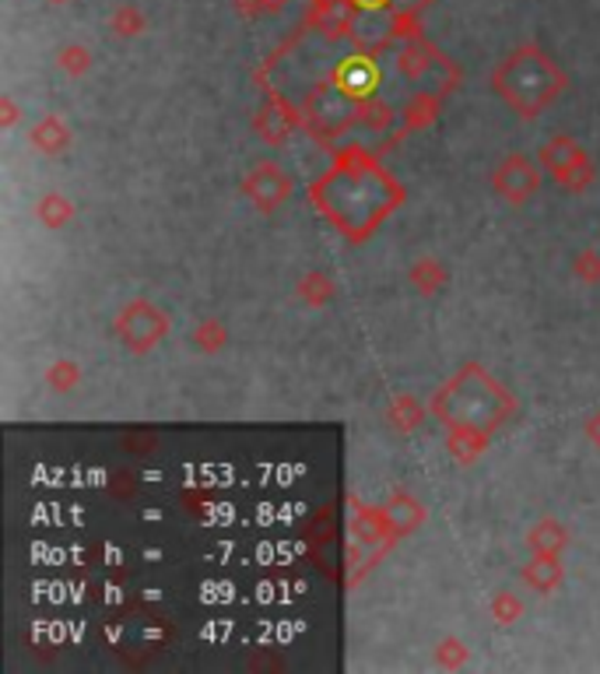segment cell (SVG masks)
I'll list each match as a JSON object with an SVG mask.
<instances>
[{"instance_id":"cell-32","label":"cell","mask_w":600,"mask_h":674,"mask_svg":"<svg viewBox=\"0 0 600 674\" xmlns=\"http://www.w3.org/2000/svg\"><path fill=\"white\" fill-rule=\"evenodd\" d=\"M50 4H67V0H50Z\"/></svg>"},{"instance_id":"cell-27","label":"cell","mask_w":600,"mask_h":674,"mask_svg":"<svg viewBox=\"0 0 600 674\" xmlns=\"http://www.w3.org/2000/svg\"><path fill=\"white\" fill-rule=\"evenodd\" d=\"M285 4H292V0H236V11L243 18H264V14H278Z\"/></svg>"},{"instance_id":"cell-10","label":"cell","mask_w":600,"mask_h":674,"mask_svg":"<svg viewBox=\"0 0 600 674\" xmlns=\"http://www.w3.org/2000/svg\"><path fill=\"white\" fill-rule=\"evenodd\" d=\"M383 516H386V527H390L394 542L404 534H411L425 524V506L418 503V499H411L408 492H397L390 499V506H383Z\"/></svg>"},{"instance_id":"cell-18","label":"cell","mask_w":600,"mask_h":674,"mask_svg":"<svg viewBox=\"0 0 600 674\" xmlns=\"http://www.w3.org/2000/svg\"><path fill=\"white\" fill-rule=\"evenodd\" d=\"M35 218L43 222L46 228H64L74 218V207L64 194H46L43 201L35 204Z\"/></svg>"},{"instance_id":"cell-20","label":"cell","mask_w":600,"mask_h":674,"mask_svg":"<svg viewBox=\"0 0 600 674\" xmlns=\"http://www.w3.org/2000/svg\"><path fill=\"white\" fill-rule=\"evenodd\" d=\"M56 67L71 74V78H82V74H88V67H92V53L82 43H67V46H61V53H56Z\"/></svg>"},{"instance_id":"cell-24","label":"cell","mask_w":600,"mask_h":674,"mask_svg":"<svg viewBox=\"0 0 600 674\" xmlns=\"http://www.w3.org/2000/svg\"><path fill=\"white\" fill-rule=\"evenodd\" d=\"M225 327L218 323V320H204L201 327H193V344H197V349H204V352H215V349H222L225 344Z\"/></svg>"},{"instance_id":"cell-6","label":"cell","mask_w":600,"mask_h":674,"mask_svg":"<svg viewBox=\"0 0 600 674\" xmlns=\"http://www.w3.org/2000/svg\"><path fill=\"white\" fill-rule=\"evenodd\" d=\"M169 327H172V323H169V313H165V310H159V306L148 302V299H133V302L124 306L120 313H116L113 334L120 338L130 352L144 355V352L159 349V344L165 341Z\"/></svg>"},{"instance_id":"cell-5","label":"cell","mask_w":600,"mask_h":674,"mask_svg":"<svg viewBox=\"0 0 600 674\" xmlns=\"http://www.w3.org/2000/svg\"><path fill=\"white\" fill-rule=\"evenodd\" d=\"M397 71L400 78L415 85L418 92H439L447 95L460 85V67L450 61L447 53H439L425 35L408 40L397 53Z\"/></svg>"},{"instance_id":"cell-26","label":"cell","mask_w":600,"mask_h":674,"mask_svg":"<svg viewBox=\"0 0 600 674\" xmlns=\"http://www.w3.org/2000/svg\"><path fill=\"white\" fill-rule=\"evenodd\" d=\"M519 614H524V605H519L513 593H499L495 601H492V619H495L499 625H510V622H516Z\"/></svg>"},{"instance_id":"cell-28","label":"cell","mask_w":600,"mask_h":674,"mask_svg":"<svg viewBox=\"0 0 600 674\" xmlns=\"http://www.w3.org/2000/svg\"><path fill=\"white\" fill-rule=\"evenodd\" d=\"M46 379H50V387H56V391H71L74 383L82 379V373H77L74 362H56V365H50Z\"/></svg>"},{"instance_id":"cell-11","label":"cell","mask_w":600,"mask_h":674,"mask_svg":"<svg viewBox=\"0 0 600 674\" xmlns=\"http://www.w3.org/2000/svg\"><path fill=\"white\" fill-rule=\"evenodd\" d=\"M331 78L338 85H344L352 95H358V99H369V92L376 85V67H373L369 56H347Z\"/></svg>"},{"instance_id":"cell-8","label":"cell","mask_w":600,"mask_h":674,"mask_svg":"<svg viewBox=\"0 0 600 674\" xmlns=\"http://www.w3.org/2000/svg\"><path fill=\"white\" fill-rule=\"evenodd\" d=\"M292 176L278 165V162H257L254 169L246 172V180H243V194L246 201L254 204L257 211H275L281 207L288 197H292Z\"/></svg>"},{"instance_id":"cell-31","label":"cell","mask_w":600,"mask_h":674,"mask_svg":"<svg viewBox=\"0 0 600 674\" xmlns=\"http://www.w3.org/2000/svg\"><path fill=\"white\" fill-rule=\"evenodd\" d=\"M587 439L597 442V447H600V408L587 418Z\"/></svg>"},{"instance_id":"cell-16","label":"cell","mask_w":600,"mask_h":674,"mask_svg":"<svg viewBox=\"0 0 600 674\" xmlns=\"http://www.w3.org/2000/svg\"><path fill=\"white\" fill-rule=\"evenodd\" d=\"M569 545V531L558 520H540L531 531V552L534 555H562Z\"/></svg>"},{"instance_id":"cell-4","label":"cell","mask_w":600,"mask_h":674,"mask_svg":"<svg viewBox=\"0 0 600 674\" xmlns=\"http://www.w3.org/2000/svg\"><path fill=\"white\" fill-rule=\"evenodd\" d=\"M362 106H365V99H358V95H352L344 85H338L331 78V82H320V85L309 88L302 117H306V127L313 130V138L334 141L347 127L358 124Z\"/></svg>"},{"instance_id":"cell-14","label":"cell","mask_w":600,"mask_h":674,"mask_svg":"<svg viewBox=\"0 0 600 674\" xmlns=\"http://www.w3.org/2000/svg\"><path fill=\"white\" fill-rule=\"evenodd\" d=\"M254 127H257V133L260 138H267L270 145H278V141H285L288 138V130L296 127V117H288V109H285V103H278V99H270L257 117H254Z\"/></svg>"},{"instance_id":"cell-22","label":"cell","mask_w":600,"mask_h":674,"mask_svg":"<svg viewBox=\"0 0 600 674\" xmlns=\"http://www.w3.org/2000/svg\"><path fill=\"white\" fill-rule=\"evenodd\" d=\"M390 421L400 429V432H411L418 421H421V408L411 400V397H397L390 404Z\"/></svg>"},{"instance_id":"cell-7","label":"cell","mask_w":600,"mask_h":674,"mask_svg":"<svg viewBox=\"0 0 600 674\" xmlns=\"http://www.w3.org/2000/svg\"><path fill=\"white\" fill-rule=\"evenodd\" d=\"M540 165L551 172V180L558 186L572 190V194H583L593 183V162L587 159V151L579 148L572 138H551L540 148Z\"/></svg>"},{"instance_id":"cell-1","label":"cell","mask_w":600,"mask_h":674,"mask_svg":"<svg viewBox=\"0 0 600 674\" xmlns=\"http://www.w3.org/2000/svg\"><path fill=\"white\" fill-rule=\"evenodd\" d=\"M317 211L352 243L369 239L404 201L400 183L365 148H344L309 186Z\"/></svg>"},{"instance_id":"cell-21","label":"cell","mask_w":600,"mask_h":674,"mask_svg":"<svg viewBox=\"0 0 600 674\" xmlns=\"http://www.w3.org/2000/svg\"><path fill=\"white\" fill-rule=\"evenodd\" d=\"M411 281L418 285V292H425V296H432L436 288L447 281V271H442V267L436 264V260H421L415 271H411Z\"/></svg>"},{"instance_id":"cell-9","label":"cell","mask_w":600,"mask_h":674,"mask_svg":"<svg viewBox=\"0 0 600 674\" xmlns=\"http://www.w3.org/2000/svg\"><path fill=\"white\" fill-rule=\"evenodd\" d=\"M540 186V172L527 156H510L502 159V165L492 172V190L499 201H506L513 207L527 204Z\"/></svg>"},{"instance_id":"cell-25","label":"cell","mask_w":600,"mask_h":674,"mask_svg":"<svg viewBox=\"0 0 600 674\" xmlns=\"http://www.w3.org/2000/svg\"><path fill=\"white\" fill-rule=\"evenodd\" d=\"M302 299L309 302V306H323L326 299L334 296V288H331V281H326L323 275H309V278H302Z\"/></svg>"},{"instance_id":"cell-13","label":"cell","mask_w":600,"mask_h":674,"mask_svg":"<svg viewBox=\"0 0 600 674\" xmlns=\"http://www.w3.org/2000/svg\"><path fill=\"white\" fill-rule=\"evenodd\" d=\"M29 141H32L35 151H43V156H61V151H67V145H71V130H67V124L61 117H53V113H50V117L32 124Z\"/></svg>"},{"instance_id":"cell-17","label":"cell","mask_w":600,"mask_h":674,"mask_svg":"<svg viewBox=\"0 0 600 674\" xmlns=\"http://www.w3.org/2000/svg\"><path fill=\"white\" fill-rule=\"evenodd\" d=\"M489 439H492V436H485V432H471V429H450V432H447V447H450V453H453V457L460 460V464H471L474 457H481V453H485Z\"/></svg>"},{"instance_id":"cell-19","label":"cell","mask_w":600,"mask_h":674,"mask_svg":"<svg viewBox=\"0 0 600 674\" xmlns=\"http://www.w3.org/2000/svg\"><path fill=\"white\" fill-rule=\"evenodd\" d=\"M144 14L133 8V4H120L113 11V18H109V29L116 32V35H124V40H133V35H141L144 32Z\"/></svg>"},{"instance_id":"cell-15","label":"cell","mask_w":600,"mask_h":674,"mask_svg":"<svg viewBox=\"0 0 600 674\" xmlns=\"http://www.w3.org/2000/svg\"><path fill=\"white\" fill-rule=\"evenodd\" d=\"M442 109V95L439 92H415V99L404 106V133L418 130V127H429Z\"/></svg>"},{"instance_id":"cell-29","label":"cell","mask_w":600,"mask_h":674,"mask_svg":"<svg viewBox=\"0 0 600 674\" xmlns=\"http://www.w3.org/2000/svg\"><path fill=\"white\" fill-rule=\"evenodd\" d=\"M436 661L442 664V667H460L463 661H468V650H463V643H457V640H450V643H439V653H436Z\"/></svg>"},{"instance_id":"cell-23","label":"cell","mask_w":600,"mask_h":674,"mask_svg":"<svg viewBox=\"0 0 600 674\" xmlns=\"http://www.w3.org/2000/svg\"><path fill=\"white\" fill-rule=\"evenodd\" d=\"M358 124L369 127V130H386V127L394 124V109L386 106V103H379V99H365Z\"/></svg>"},{"instance_id":"cell-3","label":"cell","mask_w":600,"mask_h":674,"mask_svg":"<svg viewBox=\"0 0 600 674\" xmlns=\"http://www.w3.org/2000/svg\"><path fill=\"white\" fill-rule=\"evenodd\" d=\"M569 78L551 56L537 43H519L513 53H506L492 71V88L502 103H506L519 120L540 117L558 95L566 92Z\"/></svg>"},{"instance_id":"cell-30","label":"cell","mask_w":600,"mask_h":674,"mask_svg":"<svg viewBox=\"0 0 600 674\" xmlns=\"http://www.w3.org/2000/svg\"><path fill=\"white\" fill-rule=\"evenodd\" d=\"M576 275L583 278V281H590V285H600V257L597 254H579Z\"/></svg>"},{"instance_id":"cell-2","label":"cell","mask_w":600,"mask_h":674,"mask_svg":"<svg viewBox=\"0 0 600 674\" xmlns=\"http://www.w3.org/2000/svg\"><path fill=\"white\" fill-rule=\"evenodd\" d=\"M429 411L447 429H471L495 436L516 411V397L485 370V365H463L432 394Z\"/></svg>"},{"instance_id":"cell-12","label":"cell","mask_w":600,"mask_h":674,"mask_svg":"<svg viewBox=\"0 0 600 674\" xmlns=\"http://www.w3.org/2000/svg\"><path fill=\"white\" fill-rule=\"evenodd\" d=\"M566 580V569H562V555H534L531 566H524V584L534 587L537 593H555L558 584Z\"/></svg>"}]
</instances>
